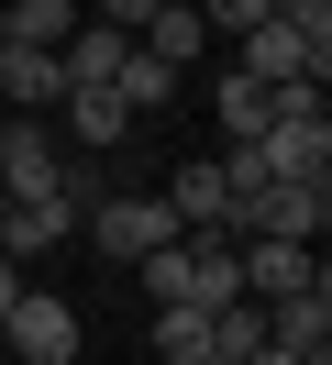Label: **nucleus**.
<instances>
[{"instance_id": "obj_1", "label": "nucleus", "mask_w": 332, "mask_h": 365, "mask_svg": "<svg viewBox=\"0 0 332 365\" xmlns=\"http://www.w3.org/2000/svg\"><path fill=\"white\" fill-rule=\"evenodd\" d=\"M133 277H144L155 310H233L243 299V244L233 232H177V244L133 255Z\"/></svg>"}, {"instance_id": "obj_2", "label": "nucleus", "mask_w": 332, "mask_h": 365, "mask_svg": "<svg viewBox=\"0 0 332 365\" xmlns=\"http://www.w3.org/2000/svg\"><path fill=\"white\" fill-rule=\"evenodd\" d=\"M78 343H89V321H78V299H56V288H22L11 310H0V365H78Z\"/></svg>"}, {"instance_id": "obj_3", "label": "nucleus", "mask_w": 332, "mask_h": 365, "mask_svg": "<svg viewBox=\"0 0 332 365\" xmlns=\"http://www.w3.org/2000/svg\"><path fill=\"white\" fill-rule=\"evenodd\" d=\"M321 232H332V178H277V188L243 200L233 244H310V255H321Z\"/></svg>"}, {"instance_id": "obj_4", "label": "nucleus", "mask_w": 332, "mask_h": 365, "mask_svg": "<svg viewBox=\"0 0 332 365\" xmlns=\"http://www.w3.org/2000/svg\"><path fill=\"white\" fill-rule=\"evenodd\" d=\"M78 232H89V244H100V255H122V266H133V255H155V244H177V210L155 200V188H100V200L78 210Z\"/></svg>"}, {"instance_id": "obj_5", "label": "nucleus", "mask_w": 332, "mask_h": 365, "mask_svg": "<svg viewBox=\"0 0 332 365\" xmlns=\"http://www.w3.org/2000/svg\"><path fill=\"white\" fill-rule=\"evenodd\" d=\"M255 155H266V178H332V111H277L255 133Z\"/></svg>"}, {"instance_id": "obj_6", "label": "nucleus", "mask_w": 332, "mask_h": 365, "mask_svg": "<svg viewBox=\"0 0 332 365\" xmlns=\"http://www.w3.org/2000/svg\"><path fill=\"white\" fill-rule=\"evenodd\" d=\"M66 232H78V200H66V188H44V200H11V210H0V255H11V266H44Z\"/></svg>"}, {"instance_id": "obj_7", "label": "nucleus", "mask_w": 332, "mask_h": 365, "mask_svg": "<svg viewBox=\"0 0 332 365\" xmlns=\"http://www.w3.org/2000/svg\"><path fill=\"white\" fill-rule=\"evenodd\" d=\"M0 188H11V200H44V188H66V155L56 144H44V122H0Z\"/></svg>"}, {"instance_id": "obj_8", "label": "nucleus", "mask_w": 332, "mask_h": 365, "mask_svg": "<svg viewBox=\"0 0 332 365\" xmlns=\"http://www.w3.org/2000/svg\"><path fill=\"white\" fill-rule=\"evenodd\" d=\"M299 288H321V255L310 244H243V299H299Z\"/></svg>"}, {"instance_id": "obj_9", "label": "nucleus", "mask_w": 332, "mask_h": 365, "mask_svg": "<svg viewBox=\"0 0 332 365\" xmlns=\"http://www.w3.org/2000/svg\"><path fill=\"white\" fill-rule=\"evenodd\" d=\"M0 100H11L22 122H44V111L66 100V67H56L44 45H0Z\"/></svg>"}, {"instance_id": "obj_10", "label": "nucleus", "mask_w": 332, "mask_h": 365, "mask_svg": "<svg viewBox=\"0 0 332 365\" xmlns=\"http://www.w3.org/2000/svg\"><path fill=\"white\" fill-rule=\"evenodd\" d=\"M122 56H133V34H111V23H78L56 45V67H66V89H111L122 78Z\"/></svg>"}, {"instance_id": "obj_11", "label": "nucleus", "mask_w": 332, "mask_h": 365, "mask_svg": "<svg viewBox=\"0 0 332 365\" xmlns=\"http://www.w3.org/2000/svg\"><path fill=\"white\" fill-rule=\"evenodd\" d=\"M266 343H288V354H332V277L299 288V299H277V310H266Z\"/></svg>"}, {"instance_id": "obj_12", "label": "nucleus", "mask_w": 332, "mask_h": 365, "mask_svg": "<svg viewBox=\"0 0 332 365\" xmlns=\"http://www.w3.org/2000/svg\"><path fill=\"white\" fill-rule=\"evenodd\" d=\"M78 23H89L78 0H0V45H44V56H56Z\"/></svg>"}, {"instance_id": "obj_13", "label": "nucleus", "mask_w": 332, "mask_h": 365, "mask_svg": "<svg viewBox=\"0 0 332 365\" xmlns=\"http://www.w3.org/2000/svg\"><path fill=\"white\" fill-rule=\"evenodd\" d=\"M133 45H144V56H155V67H177V78H188V67H199V56H211V23H199V11H166V0H155V23H144V34H133Z\"/></svg>"}, {"instance_id": "obj_14", "label": "nucleus", "mask_w": 332, "mask_h": 365, "mask_svg": "<svg viewBox=\"0 0 332 365\" xmlns=\"http://www.w3.org/2000/svg\"><path fill=\"white\" fill-rule=\"evenodd\" d=\"M56 111H66V133H78V144H89V155H111V144H122V133H133V111H122V89H66V100H56Z\"/></svg>"}, {"instance_id": "obj_15", "label": "nucleus", "mask_w": 332, "mask_h": 365, "mask_svg": "<svg viewBox=\"0 0 332 365\" xmlns=\"http://www.w3.org/2000/svg\"><path fill=\"white\" fill-rule=\"evenodd\" d=\"M255 354H266V299L211 310V365H255Z\"/></svg>"}, {"instance_id": "obj_16", "label": "nucleus", "mask_w": 332, "mask_h": 365, "mask_svg": "<svg viewBox=\"0 0 332 365\" xmlns=\"http://www.w3.org/2000/svg\"><path fill=\"white\" fill-rule=\"evenodd\" d=\"M211 111H221V144H255L266 122H277V111H266V89H255V78H243V67H233V78H221V89H211Z\"/></svg>"}, {"instance_id": "obj_17", "label": "nucleus", "mask_w": 332, "mask_h": 365, "mask_svg": "<svg viewBox=\"0 0 332 365\" xmlns=\"http://www.w3.org/2000/svg\"><path fill=\"white\" fill-rule=\"evenodd\" d=\"M111 89H122V111L144 122V111H166V100H177V67H155V56L133 45V56H122V78H111Z\"/></svg>"}, {"instance_id": "obj_18", "label": "nucleus", "mask_w": 332, "mask_h": 365, "mask_svg": "<svg viewBox=\"0 0 332 365\" xmlns=\"http://www.w3.org/2000/svg\"><path fill=\"white\" fill-rule=\"evenodd\" d=\"M155 365H211V310H155Z\"/></svg>"}, {"instance_id": "obj_19", "label": "nucleus", "mask_w": 332, "mask_h": 365, "mask_svg": "<svg viewBox=\"0 0 332 365\" xmlns=\"http://www.w3.org/2000/svg\"><path fill=\"white\" fill-rule=\"evenodd\" d=\"M89 23H111V34H144V23H155V0H89Z\"/></svg>"}, {"instance_id": "obj_20", "label": "nucleus", "mask_w": 332, "mask_h": 365, "mask_svg": "<svg viewBox=\"0 0 332 365\" xmlns=\"http://www.w3.org/2000/svg\"><path fill=\"white\" fill-rule=\"evenodd\" d=\"M22 288H34V277H22V266H11V255H0V310H11V299H22Z\"/></svg>"}, {"instance_id": "obj_21", "label": "nucleus", "mask_w": 332, "mask_h": 365, "mask_svg": "<svg viewBox=\"0 0 332 365\" xmlns=\"http://www.w3.org/2000/svg\"><path fill=\"white\" fill-rule=\"evenodd\" d=\"M255 365H332V354H288V343H266V354Z\"/></svg>"}, {"instance_id": "obj_22", "label": "nucleus", "mask_w": 332, "mask_h": 365, "mask_svg": "<svg viewBox=\"0 0 332 365\" xmlns=\"http://www.w3.org/2000/svg\"><path fill=\"white\" fill-rule=\"evenodd\" d=\"M0 210H11V188H0Z\"/></svg>"}]
</instances>
